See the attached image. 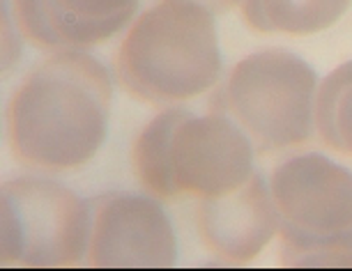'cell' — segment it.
I'll list each match as a JSON object with an SVG mask.
<instances>
[{
	"label": "cell",
	"instance_id": "obj_1",
	"mask_svg": "<svg viewBox=\"0 0 352 271\" xmlns=\"http://www.w3.org/2000/svg\"><path fill=\"white\" fill-rule=\"evenodd\" d=\"M113 85L99 60L63 51L25 78L8 108L10 148L30 168L74 170L106 141Z\"/></svg>",
	"mask_w": 352,
	"mask_h": 271
},
{
	"label": "cell",
	"instance_id": "obj_2",
	"mask_svg": "<svg viewBox=\"0 0 352 271\" xmlns=\"http://www.w3.org/2000/svg\"><path fill=\"white\" fill-rule=\"evenodd\" d=\"M131 163L145 193L164 202L221 196L256 173L254 145L219 110L157 115L136 138Z\"/></svg>",
	"mask_w": 352,
	"mask_h": 271
},
{
	"label": "cell",
	"instance_id": "obj_3",
	"mask_svg": "<svg viewBox=\"0 0 352 271\" xmlns=\"http://www.w3.org/2000/svg\"><path fill=\"white\" fill-rule=\"evenodd\" d=\"M116 71L131 97L152 106L208 92L221 76L214 14L191 0H162L131 25Z\"/></svg>",
	"mask_w": 352,
	"mask_h": 271
},
{
	"label": "cell",
	"instance_id": "obj_4",
	"mask_svg": "<svg viewBox=\"0 0 352 271\" xmlns=\"http://www.w3.org/2000/svg\"><path fill=\"white\" fill-rule=\"evenodd\" d=\"M285 269H352V168L320 152L278 163L270 182Z\"/></svg>",
	"mask_w": 352,
	"mask_h": 271
},
{
	"label": "cell",
	"instance_id": "obj_5",
	"mask_svg": "<svg viewBox=\"0 0 352 271\" xmlns=\"http://www.w3.org/2000/svg\"><path fill=\"white\" fill-rule=\"evenodd\" d=\"M318 74L283 49L244 58L214 97V110L237 122L256 152L300 148L316 134Z\"/></svg>",
	"mask_w": 352,
	"mask_h": 271
},
{
	"label": "cell",
	"instance_id": "obj_6",
	"mask_svg": "<svg viewBox=\"0 0 352 271\" xmlns=\"http://www.w3.org/2000/svg\"><path fill=\"white\" fill-rule=\"evenodd\" d=\"M3 267L69 269L88 253L90 204L74 191L42 177L3 184Z\"/></svg>",
	"mask_w": 352,
	"mask_h": 271
},
{
	"label": "cell",
	"instance_id": "obj_7",
	"mask_svg": "<svg viewBox=\"0 0 352 271\" xmlns=\"http://www.w3.org/2000/svg\"><path fill=\"white\" fill-rule=\"evenodd\" d=\"M88 204L92 269L166 271L175 267V233L159 202L148 196L102 193Z\"/></svg>",
	"mask_w": 352,
	"mask_h": 271
},
{
	"label": "cell",
	"instance_id": "obj_8",
	"mask_svg": "<svg viewBox=\"0 0 352 271\" xmlns=\"http://www.w3.org/2000/svg\"><path fill=\"white\" fill-rule=\"evenodd\" d=\"M198 233L205 246L230 264H249L278 233V214L270 187L254 173L240 187L198 204Z\"/></svg>",
	"mask_w": 352,
	"mask_h": 271
},
{
	"label": "cell",
	"instance_id": "obj_9",
	"mask_svg": "<svg viewBox=\"0 0 352 271\" xmlns=\"http://www.w3.org/2000/svg\"><path fill=\"white\" fill-rule=\"evenodd\" d=\"M19 30L42 49L102 44L131 21L138 0H12Z\"/></svg>",
	"mask_w": 352,
	"mask_h": 271
},
{
	"label": "cell",
	"instance_id": "obj_10",
	"mask_svg": "<svg viewBox=\"0 0 352 271\" xmlns=\"http://www.w3.org/2000/svg\"><path fill=\"white\" fill-rule=\"evenodd\" d=\"M352 0H244L247 23L265 35L307 37L331 28Z\"/></svg>",
	"mask_w": 352,
	"mask_h": 271
},
{
	"label": "cell",
	"instance_id": "obj_11",
	"mask_svg": "<svg viewBox=\"0 0 352 271\" xmlns=\"http://www.w3.org/2000/svg\"><path fill=\"white\" fill-rule=\"evenodd\" d=\"M316 131L331 152L352 158V60L338 64L318 88Z\"/></svg>",
	"mask_w": 352,
	"mask_h": 271
},
{
	"label": "cell",
	"instance_id": "obj_12",
	"mask_svg": "<svg viewBox=\"0 0 352 271\" xmlns=\"http://www.w3.org/2000/svg\"><path fill=\"white\" fill-rule=\"evenodd\" d=\"M191 3L203 5V8L210 10L212 14H223V12H228L232 8H237V5H242L244 0H191Z\"/></svg>",
	"mask_w": 352,
	"mask_h": 271
}]
</instances>
